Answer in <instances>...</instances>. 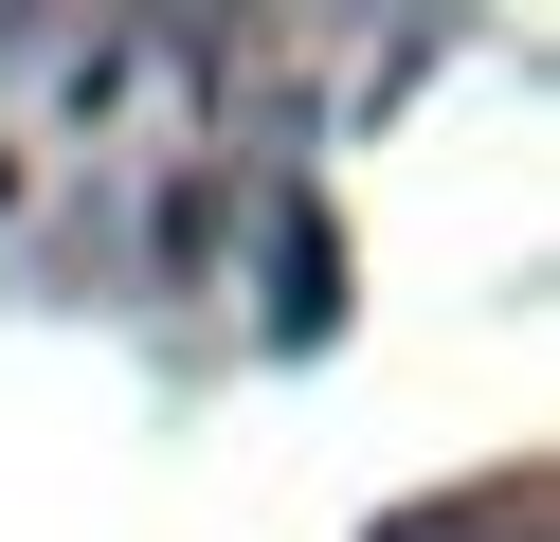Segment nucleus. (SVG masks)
I'll return each instance as SVG.
<instances>
[{"label":"nucleus","mask_w":560,"mask_h":542,"mask_svg":"<svg viewBox=\"0 0 560 542\" xmlns=\"http://www.w3.org/2000/svg\"><path fill=\"white\" fill-rule=\"evenodd\" d=\"M235 145L218 19H0V289L163 272Z\"/></svg>","instance_id":"f257e3e1"},{"label":"nucleus","mask_w":560,"mask_h":542,"mask_svg":"<svg viewBox=\"0 0 560 542\" xmlns=\"http://www.w3.org/2000/svg\"><path fill=\"white\" fill-rule=\"evenodd\" d=\"M380 542H524V488H488V506H416V524H380Z\"/></svg>","instance_id":"f03ea898"}]
</instances>
